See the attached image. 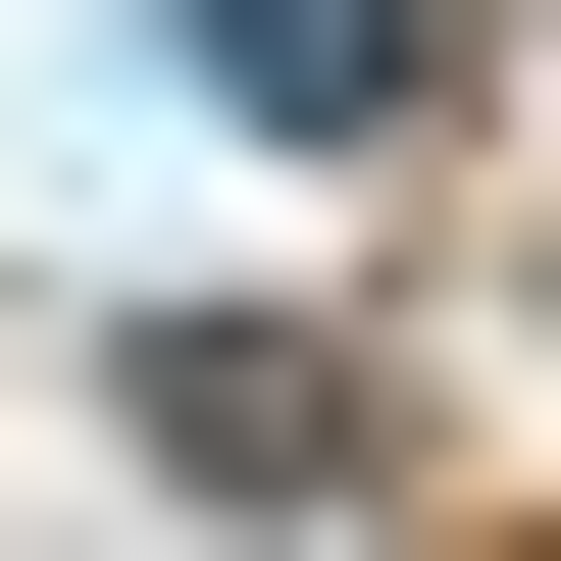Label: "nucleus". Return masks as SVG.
<instances>
[{
  "instance_id": "f257e3e1",
  "label": "nucleus",
  "mask_w": 561,
  "mask_h": 561,
  "mask_svg": "<svg viewBox=\"0 0 561 561\" xmlns=\"http://www.w3.org/2000/svg\"><path fill=\"white\" fill-rule=\"evenodd\" d=\"M409 51H459V0H205V103H307V153L409 103Z\"/></svg>"
}]
</instances>
